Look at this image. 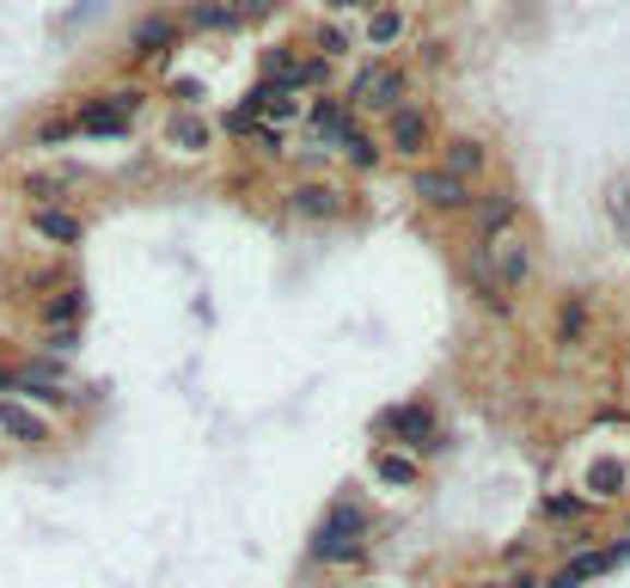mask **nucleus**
Instances as JSON below:
<instances>
[{"label":"nucleus","instance_id":"1","mask_svg":"<svg viewBox=\"0 0 630 588\" xmlns=\"http://www.w3.org/2000/svg\"><path fill=\"white\" fill-rule=\"evenodd\" d=\"M312 557L319 564H361L368 557V515L355 503H331V515L312 527Z\"/></svg>","mask_w":630,"mask_h":588},{"label":"nucleus","instance_id":"2","mask_svg":"<svg viewBox=\"0 0 630 588\" xmlns=\"http://www.w3.org/2000/svg\"><path fill=\"white\" fill-rule=\"evenodd\" d=\"M141 86H110V93H98L93 105L74 110V136H129V117L141 110Z\"/></svg>","mask_w":630,"mask_h":588},{"label":"nucleus","instance_id":"3","mask_svg":"<svg viewBox=\"0 0 630 588\" xmlns=\"http://www.w3.org/2000/svg\"><path fill=\"white\" fill-rule=\"evenodd\" d=\"M399 98H404V74L380 62V68H361V74H355V86H349L343 105H355V110H399Z\"/></svg>","mask_w":630,"mask_h":588},{"label":"nucleus","instance_id":"4","mask_svg":"<svg viewBox=\"0 0 630 588\" xmlns=\"http://www.w3.org/2000/svg\"><path fill=\"white\" fill-rule=\"evenodd\" d=\"M435 141V124H429V110H416V105H399L392 110V129H385V148L404 160H423V148Z\"/></svg>","mask_w":630,"mask_h":588},{"label":"nucleus","instance_id":"5","mask_svg":"<svg viewBox=\"0 0 630 588\" xmlns=\"http://www.w3.org/2000/svg\"><path fill=\"white\" fill-rule=\"evenodd\" d=\"M380 435H392V442H411V448H423V435H435V404L404 399V404H392V411H380Z\"/></svg>","mask_w":630,"mask_h":588},{"label":"nucleus","instance_id":"6","mask_svg":"<svg viewBox=\"0 0 630 588\" xmlns=\"http://www.w3.org/2000/svg\"><path fill=\"white\" fill-rule=\"evenodd\" d=\"M472 215H477V239H502L521 221V197L514 190H484V197H472Z\"/></svg>","mask_w":630,"mask_h":588},{"label":"nucleus","instance_id":"7","mask_svg":"<svg viewBox=\"0 0 630 588\" xmlns=\"http://www.w3.org/2000/svg\"><path fill=\"white\" fill-rule=\"evenodd\" d=\"M416 202H429V209H472V185L465 178H453V172H416V185H411Z\"/></svg>","mask_w":630,"mask_h":588},{"label":"nucleus","instance_id":"8","mask_svg":"<svg viewBox=\"0 0 630 588\" xmlns=\"http://www.w3.org/2000/svg\"><path fill=\"white\" fill-rule=\"evenodd\" d=\"M32 233H44V239H56V246H80V239H86V221L68 215V209H56V202H37Z\"/></svg>","mask_w":630,"mask_h":588},{"label":"nucleus","instance_id":"9","mask_svg":"<svg viewBox=\"0 0 630 588\" xmlns=\"http://www.w3.org/2000/svg\"><path fill=\"white\" fill-rule=\"evenodd\" d=\"M288 209L300 221H331V215H343V190L337 185H300L288 197Z\"/></svg>","mask_w":630,"mask_h":588},{"label":"nucleus","instance_id":"10","mask_svg":"<svg viewBox=\"0 0 630 588\" xmlns=\"http://www.w3.org/2000/svg\"><path fill=\"white\" fill-rule=\"evenodd\" d=\"M0 430L13 435V442H25V448H37V442H49V423L37 418L32 404H19V399H0Z\"/></svg>","mask_w":630,"mask_h":588},{"label":"nucleus","instance_id":"11","mask_svg":"<svg viewBox=\"0 0 630 588\" xmlns=\"http://www.w3.org/2000/svg\"><path fill=\"white\" fill-rule=\"evenodd\" d=\"M613 564H618V552H613V545H606V552H575V557L563 564V571H557L551 583H545V588H582L587 576H606Z\"/></svg>","mask_w":630,"mask_h":588},{"label":"nucleus","instance_id":"12","mask_svg":"<svg viewBox=\"0 0 630 588\" xmlns=\"http://www.w3.org/2000/svg\"><path fill=\"white\" fill-rule=\"evenodd\" d=\"M239 110H246L251 124H258V117H276V124H282V117L294 110V98H288V86H282V80H258V86L246 93V105H239Z\"/></svg>","mask_w":630,"mask_h":588},{"label":"nucleus","instance_id":"13","mask_svg":"<svg viewBox=\"0 0 630 588\" xmlns=\"http://www.w3.org/2000/svg\"><path fill=\"white\" fill-rule=\"evenodd\" d=\"M171 44H178V25H171V19H141V25H135V37H129V49H135V56H141V62H154V56H166V49Z\"/></svg>","mask_w":630,"mask_h":588},{"label":"nucleus","instance_id":"14","mask_svg":"<svg viewBox=\"0 0 630 588\" xmlns=\"http://www.w3.org/2000/svg\"><path fill=\"white\" fill-rule=\"evenodd\" d=\"M44 319H49L56 331H62V326H80V319H86V289H74V282H68V289H56V294L44 301Z\"/></svg>","mask_w":630,"mask_h":588},{"label":"nucleus","instance_id":"15","mask_svg":"<svg viewBox=\"0 0 630 588\" xmlns=\"http://www.w3.org/2000/svg\"><path fill=\"white\" fill-rule=\"evenodd\" d=\"M441 172H453V178L484 172V141H477V136H453V141H447V166Z\"/></svg>","mask_w":630,"mask_h":588},{"label":"nucleus","instance_id":"16","mask_svg":"<svg viewBox=\"0 0 630 588\" xmlns=\"http://www.w3.org/2000/svg\"><path fill=\"white\" fill-rule=\"evenodd\" d=\"M312 129H319L324 148L343 141V129H349V105H343V98H319V105H312Z\"/></svg>","mask_w":630,"mask_h":588},{"label":"nucleus","instance_id":"17","mask_svg":"<svg viewBox=\"0 0 630 588\" xmlns=\"http://www.w3.org/2000/svg\"><path fill=\"white\" fill-rule=\"evenodd\" d=\"M587 491H594L599 503L625 496V466H618V460H594V466H587Z\"/></svg>","mask_w":630,"mask_h":588},{"label":"nucleus","instance_id":"18","mask_svg":"<svg viewBox=\"0 0 630 588\" xmlns=\"http://www.w3.org/2000/svg\"><path fill=\"white\" fill-rule=\"evenodd\" d=\"M582 338H587V301L569 294L563 307H557V343H582Z\"/></svg>","mask_w":630,"mask_h":588},{"label":"nucleus","instance_id":"19","mask_svg":"<svg viewBox=\"0 0 630 588\" xmlns=\"http://www.w3.org/2000/svg\"><path fill=\"white\" fill-rule=\"evenodd\" d=\"M190 25H197V32H233V7H221V0H197V7H190Z\"/></svg>","mask_w":630,"mask_h":588},{"label":"nucleus","instance_id":"20","mask_svg":"<svg viewBox=\"0 0 630 588\" xmlns=\"http://www.w3.org/2000/svg\"><path fill=\"white\" fill-rule=\"evenodd\" d=\"M171 141H178L185 154H202V141H209V124L185 110V117H171Z\"/></svg>","mask_w":630,"mask_h":588},{"label":"nucleus","instance_id":"21","mask_svg":"<svg viewBox=\"0 0 630 588\" xmlns=\"http://www.w3.org/2000/svg\"><path fill=\"white\" fill-rule=\"evenodd\" d=\"M545 515H551V521H582V515H587V496L551 491V496H545Z\"/></svg>","mask_w":630,"mask_h":588},{"label":"nucleus","instance_id":"22","mask_svg":"<svg viewBox=\"0 0 630 588\" xmlns=\"http://www.w3.org/2000/svg\"><path fill=\"white\" fill-rule=\"evenodd\" d=\"M373 472L385 484H416V460H404V454H373Z\"/></svg>","mask_w":630,"mask_h":588},{"label":"nucleus","instance_id":"23","mask_svg":"<svg viewBox=\"0 0 630 588\" xmlns=\"http://www.w3.org/2000/svg\"><path fill=\"white\" fill-rule=\"evenodd\" d=\"M337 148H343V154H349V160H355V166H361V172H368L373 160H380V148H373V141L361 136V129H355V124L343 129V141H337Z\"/></svg>","mask_w":630,"mask_h":588},{"label":"nucleus","instance_id":"24","mask_svg":"<svg viewBox=\"0 0 630 588\" xmlns=\"http://www.w3.org/2000/svg\"><path fill=\"white\" fill-rule=\"evenodd\" d=\"M227 7H233V25H263L282 0H227Z\"/></svg>","mask_w":630,"mask_h":588},{"label":"nucleus","instance_id":"25","mask_svg":"<svg viewBox=\"0 0 630 588\" xmlns=\"http://www.w3.org/2000/svg\"><path fill=\"white\" fill-rule=\"evenodd\" d=\"M399 32H404V19H399V13H373V19H368V44H373V49H385Z\"/></svg>","mask_w":630,"mask_h":588},{"label":"nucleus","instance_id":"26","mask_svg":"<svg viewBox=\"0 0 630 588\" xmlns=\"http://www.w3.org/2000/svg\"><path fill=\"white\" fill-rule=\"evenodd\" d=\"M263 74H270V80H288V74H294V49H288V44L270 49V56H263Z\"/></svg>","mask_w":630,"mask_h":588},{"label":"nucleus","instance_id":"27","mask_svg":"<svg viewBox=\"0 0 630 588\" xmlns=\"http://www.w3.org/2000/svg\"><path fill=\"white\" fill-rule=\"evenodd\" d=\"M343 44H349V37H343V25H324V32H319V56H324V62H331V56H343Z\"/></svg>","mask_w":630,"mask_h":588},{"label":"nucleus","instance_id":"28","mask_svg":"<svg viewBox=\"0 0 630 588\" xmlns=\"http://www.w3.org/2000/svg\"><path fill=\"white\" fill-rule=\"evenodd\" d=\"M25 190H32L37 202H56V197H62V178H32Z\"/></svg>","mask_w":630,"mask_h":588},{"label":"nucleus","instance_id":"29","mask_svg":"<svg viewBox=\"0 0 630 588\" xmlns=\"http://www.w3.org/2000/svg\"><path fill=\"white\" fill-rule=\"evenodd\" d=\"M74 136V124H44L37 129V148H56V141H68Z\"/></svg>","mask_w":630,"mask_h":588},{"label":"nucleus","instance_id":"30","mask_svg":"<svg viewBox=\"0 0 630 588\" xmlns=\"http://www.w3.org/2000/svg\"><path fill=\"white\" fill-rule=\"evenodd\" d=\"M74 343H80V331H74V326L49 331V350H56V356H68V350H74Z\"/></svg>","mask_w":630,"mask_h":588},{"label":"nucleus","instance_id":"31","mask_svg":"<svg viewBox=\"0 0 630 588\" xmlns=\"http://www.w3.org/2000/svg\"><path fill=\"white\" fill-rule=\"evenodd\" d=\"M251 129H258V124H251L246 110H233V117H227V136H251Z\"/></svg>","mask_w":630,"mask_h":588},{"label":"nucleus","instance_id":"32","mask_svg":"<svg viewBox=\"0 0 630 588\" xmlns=\"http://www.w3.org/2000/svg\"><path fill=\"white\" fill-rule=\"evenodd\" d=\"M13 387H19V374L7 368V362H0V392H13Z\"/></svg>","mask_w":630,"mask_h":588},{"label":"nucleus","instance_id":"33","mask_svg":"<svg viewBox=\"0 0 630 588\" xmlns=\"http://www.w3.org/2000/svg\"><path fill=\"white\" fill-rule=\"evenodd\" d=\"M508 588H545V583H538V576H514Z\"/></svg>","mask_w":630,"mask_h":588},{"label":"nucleus","instance_id":"34","mask_svg":"<svg viewBox=\"0 0 630 588\" xmlns=\"http://www.w3.org/2000/svg\"><path fill=\"white\" fill-rule=\"evenodd\" d=\"M337 7H380V0H337Z\"/></svg>","mask_w":630,"mask_h":588},{"label":"nucleus","instance_id":"35","mask_svg":"<svg viewBox=\"0 0 630 588\" xmlns=\"http://www.w3.org/2000/svg\"><path fill=\"white\" fill-rule=\"evenodd\" d=\"M613 552H618V557H630V540H618V545H613Z\"/></svg>","mask_w":630,"mask_h":588},{"label":"nucleus","instance_id":"36","mask_svg":"<svg viewBox=\"0 0 630 588\" xmlns=\"http://www.w3.org/2000/svg\"><path fill=\"white\" fill-rule=\"evenodd\" d=\"M477 588H508V583H477Z\"/></svg>","mask_w":630,"mask_h":588}]
</instances>
